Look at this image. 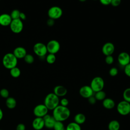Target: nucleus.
<instances>
[{"label": "nucleus", "instance_id": "f257e3e1", "mask_svg": "<svg viewBox=\"0 0 130 130\" xmlns=\"http://www.w3.org/2000/svg\"><path fill=\"white\" fill-rule=\"evenodd\" d=\"M70 114V110L67 107L59 105L53 110L52 116L56 121L63 122L69 118Z\"/></svg>", "mask_w": 130, "mask_h": 130}, {"label": "nucleus", "instance_id": "f03ea898", "mask_svg": "<svg viewBox=\"0 0 130 130\" xmlns=\"http://www.w3.org/2000/svg\"><path fill=\"white\" fill-rule=\"evenodd\" d=\"M59 97L53 92L49 93L45 98L44 104L48 110H53L59 105Z\"/></svg>", "mask_w": 130, "mask_h": 130}, {"label": "nucleus", "instance_id": "7ed1b4c3", "mask_svg": "<svg viewBox=\"0 0 130 130\" xmlns=\"http://www.w3.org/2000/svg\"><path fill=\"white\" fill-rule=\"evenodd\" d=\"M17 59H18L15 56L13 53H8L4 56L2 63L5 68L11 70L16 67L18 62Z\"/></svg>", "mask_w": 130, "mask_h": 130}, {"label": "nucleus", "instance_id": "20e7f679", "mask_svg": "<svg viewBox=\"0 0 130 130\" xmlns=\"http://www.w3.org/2000/svg\"><path fill=\"white\" fill-rule=\"evenodd\" d=\"M105 82L104 79L99 76L93 78L91 82L90 86L94 92L102 90L104 87Z\"/></svg>", "mask_w": 130, "mask_h": 130}, {"label": "nucleus", "instance_id": "39448f33", "mask_svg": "<svg viewBox=\"0 0 130 130\" xmlns=\"http://www.w3.org/2000/svg\"><path fill=\"white\" fill-rule=\"evenodd\" d=\"M117 111L122 116H126L130 113V103L124 101H121L117 105Z\"/></svg>", "mask_w": 130, "mask_h": 130}, {"label": "nucleus", "instance_id": "423d86ee", "mask_svg": "<svg viewBox=\"0 0 130 130\" xmlns=\"http://www.w3.org/2000/svg\"><path fill=\"white\" fill-rule=\"evenodd\" d=\"M63 13L62 10L58 6H52L48 11V15L49 18L54 20L60 18Z\"/></svg>", "mask_w": 130, "mask_h": 130}, {"label": "nucleus", "instance_id": "0eeeda50", "mask_svg": "<svg viewBox=\"0 0 130 130\" xmlns=\"http://www.w3.org/2000/svg\"><path fill=\"white\" fill-rule=\"evenodd\" d=\"M33 50L34 53L40 57H44L48 52L46 45L40 42L37 43L34 45Z\"/></svg>", "mask_w": 130, "mask_h": 130}, {"label": "nucleus", "instance_id": "6e6552de", "mask_svg": "<svg viewBox=\"0 0 130 130\" xmlns=\"http://www.w3.org/2000/svg\"><path fill=\"white\" fill-rule=\"evenodd\" d=\"M10 28L11 30L15 34H19L22 31L23 28V24L20 19H13L12 20Z\"/></svg>", "mask_w": 130, "mask_h": 130}, {"label": "nucleus", "instance_id": "1a4fd4ad", "mask_svg": "<svg viewBox=\"0 0 130 130\" xmlns=\"http://www.w3.org/2000/svg\"><path fill=\"white\" fill-rule=\"evenodd\" d=\"M46 47L48 52L55 54L59 51L60 45L59 42L57 41L52 40L48 42L46 45Z\"/></svg>", "mask_w": 130, "mask_h": 130}, {"label": "nucleus", "instance_id": "9d476101", "mask_svg": "<svg viewBox=\"0 0 130 130\" xmlns=\"http://www.w3.org/2000/svg\"><path fill=\"white\" fill-rule=\"evenodd\" d=\"M48 108L44 104H39L34 109V114L36 117L43 118L45 115L48 114Z\"/></svg>", "mask_w": 130, "mask_h": 130}, {"label": "nucleus", "instance_id": "9b49d317", "mask_svg": "<svg viewBox=\"0 0 130 130\" xmlns=\"http://www.w3.org/2000/svg\"><path fill=\"white\" fill-rule=\"evenodd\" d=\"M94 92L90 86L84 85L79 89V94L83 98L88 99L94 95Z\"/></svg>", "mask_w": 130, "mask_h": 130}, {"label": "nucleus", "instance_id": "f8f14e48", "mask_svg": "<svg viewBox=\"0 0 130 130\" xmlns=\"http://www.w3.org/2000/svg\"><path fill=\"white\" fill-rule=\"evenodd\" d=\"M119 64L124 67L130 63V55L125 52H122L119 54L117 57Z\"/></svg>", "mask_w": 130, "mask_h": 130}, {"label": "nucleus", "instance_id": "ddd939ff", "mask_svg": "<svg viewBox=\"0 0 130 130\" xmlns=\"http://www.w3.org/2000/svg\"><path fill=\"white\" fill-rule=\"evenodd\" d=\"M115 50V46L111 42H107L104 44L102 48V53L105 55H112Z\"/></svg>", "mask_w": 130, "mask_h": 130}, {"label": "nucleus", "instance_id": "4468645a", "mask_svg": "<svg viewBox=\"0 0 130 130\" xmlns=\"http://www.w3.org/2000/svg\"><path fill=\"white\" fill-rule=\"evenodd\" d=\"M44 122L45 126L48 128H53L54 125L55 123V119L52 116L49 114H46L43 117Z\"/></svg>", "mask_w": 130, "mask_h": 130}, {"label": "nucleus", "instance_id": "2eb2a0df", "mask_svg": "<svg viewBox=\"0 0 130 130\" xmlns=\"http://www.w3.org/2000/svg\"><path fill=\"white\" fill-rule=\"evenodd\" d=\"M32 126L36 130H41L45 126V122L43 118L36 117L32 122Z\"/></svg>", "mask_w": 130, "mask_h": 130}, {"label": "nucleus", "instance_id": "dca6fc26", "mask_svg": "<svg viewBox=\"0 0 130 130\" xmlns=\"http://www.w3.org/2000/svg\"><path fill=\"white\" fill-rule=\"evenodd\" d=\"M67 89L62 85H57L53 89V93L58 97H62L67 94Z\"/></svg>", "mask_w": 130, "mask_h": 130}, {"label": "nucleus", "instance_id": "f3484780", "mask_svg": "<svg viewBox=\"0 0 130 130\" xmlns=\"http://www.w3.org/2000/svg\"><path fill=\"white\" fill-rule=\"evenodd\" d=\"M12 19L10 15L6 13L2 14L0 15V25L7 26L10 25Z\"/></svg>", "mask_w": 130, "mask_h": 130}, {"label": "nucleus", "instance_id": "a211bd4d", "mask_svg": "<svg viewBox=\"0 0 130 130\" xmlns=\"http://www.w3.org/2000/svg\"><path fill=\"white\" fill-rule=\"evenodd\" d=\"M13 54L18 59L23 58L26 55V49L22 47H17L13 51Z\"/></svg>", "mask_w": 130, "mask_h": 130}, {"label": "nucleus", "instance_id": "6ab92c4d", "mask_svg": "<svg viewBox=\"0 0 130 130\" xmlns=\"http://www.w3.org/2000/svg\"><path fill=\"white\" fill-rule=\"evenodd\" d=\"M103 107L107 109H112L115 106V103L113 100L110 98H105L102 102Z\"/></svg>", "mask_w": 130, "mask_h": 130}, {"label": "nucleus", "instance_id": "aec40b11", "mask_svg": "<svg viewBox=\"0 0 130 130\" xmlns=\"http://www.w3.org/2000/svg\"><path fill=\"white\" fill-rule=\"evenodd\" d=\"M74 122L78 123V124L80 125L81 124H83L85 122L86 120V117L83 113H77L75 116H74Z\"/></svg>", "mask_w": 130, "mask_h": 130}, {"label": "nucleus", "instance_id": "412c9836", "mask_svg": "<svg viewBox=\"0 0 130 130\" xmlns=\"http://www.w3.org/2000/svg\"><path fill=\"white\" fill-rule=\"evenodd\" d=\"M6 106L9 109H14L17 105V102L16 100L13 97H8L7 99H6Z\"/></svg>", "mask_w": 130, "mask_h": 130}, {"label": "nucleus", "instance_id": "4be33fe9", "mask_svg": "<svg viewBox=\"0 0 130 130\" xmlns=\"http://www.w3.org/2000/svg\"><path fill=\"white\" fill-rule=\"evenodd\" d=\"M120 127V123L116 120H111L110 121L108 125L109 130H119Z\"/></svg>", "mask_w": 130, "mask_h": 130}, {"label": "nucleus", "instance_id": "5701e85b", "mask_svg": "<svg viewBox=\"0 0 130 130\" xmlns=\"http://www.w3.org/2000/svg\"><path fill=\"white\" fill-rule=\"evenodd\" d=\"M66 130H81V127L79 124L74 121L68 124Z\"/></svg>", "mask_w": 130, "mask_h": 130}, {"label": "nucleus", "instance_id": "b1692460", "mask_svg": "<svg viewBox=\"0 0 130 130\" xmlns=\"http://www.w3.org/2000/svg\"><path fill=\"white\" fill-rule=\"evenodd\" d=\"M94 97L96 99V101H103L106 96V94L105 91L103 90L95 92Z\"/></svg>", "mask_w": 130, "mask_h": 130}, {"label": "nucleus", "instance_id": "393cba45", "mask_svg": "<svg viewBox=\"0 0 130 130\" xmlns=\"http://www.w3.org/2000/svg\"><path fill=\"white\" fill-rule=\"evenodd\" d=\"M10 73L12 77L14 78H18L21 74V71L18 68L16 67L10 70Z\"/></svg>", "mask_w": 130, "mask_h": 130}, {"label": "nucleus", "instance_id": "a878e982", "mask_svg": "<svg viewBox=\"0 0 130 130\" xmlns=\"http://www.w3.org/2000/svg\"><path fill=\"white\" fill-rule=\"evenodd\" d=\"M123 100L130 103V87L126 88L123 92Z\"/></svg>", "mask_w": 130, "mask_h": 130}, {"label": "nucleus", "instance_id": "bb28decb", "mask_svg": "<svg viewBox=\"0 0 130 130\" xmlns=\"http://www.w3.org/2000/svg\"><path fill=\"white\" fill-rule=\"evenodd\" d=\"M46 60L47 63H48L49 64L54 63L56 60L55 55L54 54L49 53V54H48L46 56Z\"/></svg>", "mask_w": 130, "mask_h": 130}, {"label": "nucleus", "instance_id": "cd10ccee", "mask_svg": "<svg viewBox=\"0 0 130 130\" xmlns=\"http://www.w3.org/2000/svg\"><path fill=\"white\" fill-rule=\"evenodd\" d=\"M53 128L54 130H64V124L61 121H56Z\"/></svg>", "mask_w": 130, "mask_h": 130}, {"label": "nucleus", "instance_id": "c85d7f7f", "mask_svg": "<svg viewBox=\"0 0 130 130\" xmlns=\"http://www.w3.org/2000/svg\"><path fill=\"white\" fill-rule=\"evenodd\" d=\"M20 14V12L18 10L15 9V10H13L11 12V14H10V16H11L12 20L19 19Z\"/></svg>", "mask_w": 130, "mask_h": 130}, {"label": "nucleus", "instance_id": "c756f323", "mask_svg": "<svg viewBox=\"0 0 130 130\" xmlns=\"http://www.w3.org/2000/svg\"><path fill=\"white\" fill-rule=\"evenodd\" d=\"M23 58L25 62L28 64H31L34 61V57L30 54H26Z\"/></svg>", "mask_w": 130, "mask_h": 130}, {"label": "nucleus", "instance_id": "7c9ffc66", "mask_svg": "<svg viewBox=\"0 0 130 130\" xmlns=\"http://www.w3.org/2000/svg\"><path fill=\"white\" fill-rule=\"evenodd\" d=\"M1 96L5 99H7L9 95V92L8 89L6 88H3L0 90Z\"/></svg>", "mask_w": 130, "mask_h": 130}, {"label": "nucleus", "instance_id": "2f4dec72", "mask_svg": "<svg viewBox=\"0 0 130 130\" xmlns=\"http://www.w3.org/2000/svg\"><path fill=\"white\" fill-rule=\"evenodd\" d=\"M118 69L115 67H113L111 68L109 70V75L112 77L116 76L118 74Z\"/></svg>", "mask_w": 130, "mask_h": 130}, {"label": "nucleus", "instance_id": "473e14b6", "mask_svg": "<svg viewBox=\"0 0 130 130\" xmlns=\"http://www.w3.org/2000/svg\"><path fill=\"white\" fill-rule=\"evenodd\" d=\"M105 62L108 64H112L113 63V62H114V58L112 56V55L106 56Z\"/></svg>", "mask_w": 130, "mask_h": 130}, {"label": "nucleus", "instance_id": "72a5a7b5", "mask_svg": "<svg viewBox=\"0 0 130 130\" xmlns=\"http://www.w3.org/2000/svg\"><path fill=\"white\" fill-rule=\"evenodd\" d=\"M124 72L127 76L130 77V63L124 67Z\"/></svg>", "mask_w": 130, "mask_h": 130}, {"label": "nucleus", "instance_id": "f704fd0d", "mask_svg": "<svg viewBox=\"0 0 130 130\" xmlns=\"http://www.w3.org/2000/svg\"><path fill=\"white\" fill-rule=\"evenodd\" d=\"M59 103L60 104V105L64 106V107H67V106L69 105V100L66 98H62L60 101Z\"/></svg>", "mask_w": 130, "mask_h": 130}, {"label": "nucleus", "instance_id": "c9c22d12", "mask_svg": "<svg viewBox=\"0 0 130 130\" xmlns=\"http://www.w3.org/2000/svg\"><path fill=\"white\" fill-rule=\"evenodd\" d=\"M121 0H111V5L114 7H118L121 3Z\"/></svg>", "mask_w": 130, "mask_h": 130}, {"label": "nucleus", "instance_id": "e433bc0d", "mask_svg": "<svg viewBox=\"0 0 130 130\" xmlns=\"http://www.w3.org/2000/svg\"><path fill=\"white\" fill-rule=\"evenodd\" d=\"M87 99H88V101L89 103L90 104H91V105H93V104H94L96 103V99L95 98V97H94V95H92V96H90V98H89Z\"/></svg>", "mask_w": 130, "mask_h": 130}, {"label": "nucleus", "instance_id": "4c0bfd02", "mask_svg": "<svg viewBox=\"0 0 130 130\" xmlns=\"http://www.w3.org/2000/svg\"><path fill=\"white\" fill-rule=\"evenodd\" d=\"M16 130H25V125L23 123H19L16 126Z\"/></svg>", "mask_w": 130, "mask_h": 130}, {"label": "nucleus", "instance_id": "58836bf2", "mask_svg": "<svg viewBox=\"0 0 130 130\" xmlns=\"http://www.w3.org/2000/svg\"><path fill=\"white\" fill-rule=\"evenodd\" d=\"M47 24L49 26H52L54 24V20L51 18H49L47 21Z\"/></svg>", "mask_w": 130, "mask_h": 130}, {"label": "nucleus", "instance_id": "ea45409f", "mask_svg": "<svg viewBox=\"0 0 130 130\" xmlns=\"http://www.w3.org/2000/svg\"><path fill=\"white\" fill-rule=\"evenodd\" d=\"M100 2L103 5L107 6L111 4V0H99Z\"/></svg>", "mask_w": 130, "mask_h": 130}, {"label": "nucleus", "instance_id": "a19ab883", "mask_svg": "<svg viewBox=\"0 0 130 130\" xmlns=\"http://www.w3.org/2000/svg\"><path fill=\"white\" fill-rule=\"evenodd\" d=\"M26 18V16L25 14L23 12H20L19 19H20L21 20H25Z\"/></svg>", "mask_w": 130, "mask_h": 130}, {"label": "nucleus", "instance_id": "79ce46f5", "mask_svg": "<svg viewBox=\"0 0 130 130\" xmlns=\"http://www.w3.org/2000/svg\"><path fill=\"white\" fill-rule=\"evenodd\" d=\"M3 117V112L2 109L0 108V121L2 119Z\"/></svg>", "mask_w": 130, "mask_h": 130}, {"label": "nucleus", "instance_id": "37998d69", "mask_svg": "<svg viewBox=\"0 0 130 130\" xmlns=\"http://www.w3.org/2000/svg\"><path fill=\"white\" fill-rule=\"evenodd\" d=\"M79 1H80V2H85L86 0H79Z\"/></svg>", "mask_w": 130, "mask_h": 130}, {"label": "nucleus", "instance_id": "c03bdc74", "mask_svg": "<svg viewBox=\"0 0 130 130\" xmlns=\"http://www.w3.org/2000/svg\"><path fill=\"white\" fill-rule=\"evenodd\" d=\"M93 1H97V0H93Z\"/></svg>", "mask_w": 130, "mask_h": 130}, {"label": "nucleus", "instance_id": "a18cd8bd", "mask_svg": "<svg viewBox=\"0 0 130 130\" xmlns=\"http://www.w3.org/2000/svg\"><path fill=\"white\" fill-rule=\"evenodd\" d=\"M0 130H3V129H0Z\"/></svg>", "mask_w": 130, "mask_h": 130}, {"label": "nucleus", "instance_id": "49530a36", "mask_svg": "<svg viewBox=\"0 0 130 130\" xmlns=\"http://www.w3.org/2000/svg\"><path fill=\"white\" fill-rule=\"evenodd\" d=\"M64 130H66V129H64Z\"/></svg>", "mask_w": 130, "mask_h": 130}, {"label": "nucleus", "instance_id": "de8ad7c7", "mask_svg": "<svg viewBox=\"0 0 130 130\" xmlns=\"http://www.w3.org/2000/svg\"><path fill=\"white\" fill-rule=\"evenodd\" d=\"M129 114H130V113H129Z\"/></svg>", "mask_w": 130, "mask_h": 130}]
</instances>
